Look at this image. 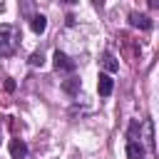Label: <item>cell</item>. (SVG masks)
Returning <instances> with one entry per match:
<instances>
[{"label": "cell", "instance_id": "3", "mask_svg": "<svg viewBox=\"0 0 159 159\" xmlns=\"http://www.w3.org/2000/svg\"><path fill=\"white\" fill-rule=\"evenodd\" d=\"M112 89H114V82H112V77L102 72V75L97 77V92H99L102 97H109V94H112Z\"/></svg>", "mask_w": 159, "mask_h": 159}, {"label": "cell", "instance_id": "9", "mask_svg": "<svg viewBox=\"0 0 159 159\" xmlns=\"http://www.w3.org/2000/svg\"><path fill=\"white\" fill-rule=\"evenodd\" d=\"M62 89H65L67 94H77V92H80V77H67V80L62 82Z\"/></svg>", "mask_w": 159, "mask_h": 159}, {"label": "cell", "instance_id": "5", "mask_svg": "<svg viewBox=\"0 0 159 159\" xmlns=\"http://www.w3.org/2000/svg\"><path fill=\"white\" fill-rule=\"evenodd\" d=\"M25 154H27V144L22 139H12L10 142V157L12 159H25Z\"/></svg>", "mask_w": 159, "mask_h": 159}, {"label": "cell", "instance_id": "10", "mask_svg": "<svg viewBox=\"0 0 159 159\" xmlns=\"http://www.w3.org/2000/svg\"><path fill=\"white\" fill-rule=\"evenodd\" d=\"M30 65H32V67H42V65H45V55H42V52H32V55H30Z\"/></svg>", "mask_w": 159, "mask_h": 159}, {"label": "cell", "instance_id": "7", "mask_svg": "<svg viewBox=\"0 0 159 159\" xmlns=\"http://www.w3.org/2000/svg\"><path fill=\"white\" fill-rule=\"evenodd\" d=\"M30 27H32V32L42 35L45 27H47V17H45V15H32V17H30Z\"/></svg>", "mask_w": 159, "mask_h": 159}, {"label": "cell", "instance_id": "12", "mask_svg": "<svg viewBox=\"0 0 159 159\" xmlns=\"http://www.w3.org/2000/svg\"><path fill=\"white\" fill-rule=\"evenodd\" d=\"M65 5H75V2H80V0H62Z\"/></svg>", "mask_w": 159, "mask_h": 159}, {"label": "cell", "instance_id": "2", "mask_svg": "<svg viewBox=\"0 0 159 159\" xmlns=\"http://www.w3.org/2000/svg\"><path fill=\"white\" fill-rule=\"evenodd\" d=\"M52 65H55V70H65V72H72V70H75V62H72L65 52H60V50L52 55Z\"/></svg>", "mask_w": 159, "mask_h": 159}, {"label": "cell", "instance_id": "8", "mask_svg": "<svg viewBox=\"0 0 159 159\" xmlns=\"http://www.w3.org/2000/svg\"><path fill=\"white\" fill-rule=\"evenodd\" d=\"M102 67H104L107 72H117V70H119V62H117V57H114L112 52H104V55H102Z\"/></svg>", "mask_w": 159, "mask_h": 159}, {"label": "cell", "instance_id": "6", "mask_svg": "<svg viewBox=\"0 0 159 159\" xmlns=\"http://www.w3.org/2000/svg\"><path fill=\"white\" fill-rule=\"evenodd\" d=\"M127 157H129V159H142V157H144V147H142V142L129 139V144H127Z\"/></svg>", "mask_w": 159, "mask_h": 159}, {"label": "cell", "instance_id": "11", "mask_svg": "<svg viewBox=\"0 0 159 159\" xmlns=\"http://www.w3.org/2000/svg\"><path fill=\"white\" fill-rule=\"evenodd\" d=\"M144 127H147V147H149V149H154V132H152V119H147V122H144Z\"/></svg>", "mask_w": 159, "mask_h": 159}, {"label": "cell", "instance_id": "4", "mask_svg": "<svg viewBox=\"0 0 159 159\" xmlns=\"http://www.w3.org/2000/svg\"><path fill=\"white\" fill-rule=\"evenodd\" d=\"M129 25L132 27H139V30H149L152 27V20L147 15H142V12H132L129 15Z\"/></svg>", "mask_w": 159, "mask_h": 159}, {"label": "cell", "instance_id": "1", "mask_svg": "<svg viewBox=\"0 0 159 159\" xmlns=\"http://www.w3.org/2000/svg\"><path fill=\"white\" fill-rule=\"evenodd\" d=\"M17 47H20V30H17L15 25L2 22V25H0V57L15 55Z\"/></svg>", "mask_w": 159, "mask_h": 159}]
</instances>
